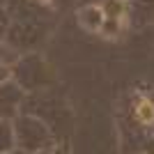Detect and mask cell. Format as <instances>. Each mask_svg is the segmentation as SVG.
<instances>
[{
  "mask_svg": "<svg viewBox=\"0 0 154 154\" xmlns=\"http://www.w3.org/2000/svg\"><path fill=\"white\" fill-rule=\"evenodd\" d=\"M136 115L143 124H152L154 122V103L149 99H140L138 108H136Z\"/></svg>",
  "mask_w": 154,
  "mask_h": 154,
  "instance_id": "cell-1",
  "label": "cell"
}]
</instances>
